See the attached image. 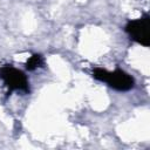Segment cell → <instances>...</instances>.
Returning a JSON list of instances; mask_svg holds the SVG:
<instances>
[{"instance_id":"6da1fadb","label":"cell","mask_w":150,"mask_h":150,"mask_svg":"<svg viewBox=\"0 0 150 150\" xmlns=\"http://www.w3.org/2000/svg\"><path fill=\"white\" fill-rule=\"evenodd\" d=\"M93 76L98 81L108 83L109 87L118 91H128L135 86L134 79L122 69L107 71L102 68H96L93 71Z\"/></svg>"},{"instance_id":"7a4b0ae2","label":"cell","mask_w":150,"mask_h":150,"mask_svg":"<svg viewBox=\"0 0 150 150\" xmlns=\"http://www.w3.org/2000/svg\"><path fill=\"white\" fill-rule=\"evenodd\" d=\"M0 79L4 81L9 91H29L28 80L25 73L12 66H5L0 68Z\"/></svg>"},{"instance_id":"3957f363","label":"cell","mask_w":150,"mask_h":150,"mask_svg":"<svg viewBox=\"0 0 150 150\" xmlns=\"http://www.w3.org/2000/svg\"><path fill=\"white\" fill-rule=\"evenodd\" d=\"M149 23L150 18L148 14H144L142 18L131 20L125 26V32L137 43L148 47L150 43V34H149Z\"/></svg>"},{"instance_id":"277c9868","label":"cell","mask_w":150,"mask_h":150,"mask_svg":"<svg viewBox=\"0 0 150 150\" xmlns=\"http://www.w3.org/2000/svg\"><path fill=\"white\" fill-rule=\"evenodd\" d=\"M40 67H43V57L40 54H33L26 62V68L28 70H35Z\"/></svg>"}]
</instances>
